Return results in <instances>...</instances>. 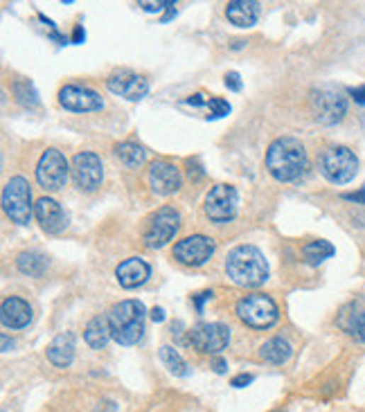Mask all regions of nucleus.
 Here are the masks:
<instances>
[{
    "label": "nucleus",
    "instance_id": "f257e3e1",
    "mask_svg": "<svg viewBox=\"0 0 365 412\" xmlns=\"http://www.w3.org/2000/svg\"><path fill=\"white\" fill-rule=\"evenodd\" d=\"M266 169L278 183H293L307 169V151L296 138L273 140L266 151Z\"/></svg>",
    "mask_w": 365,
    "mask_h": 412
},
{
    "label": "nucleus",
    "instance_id": "f03ea898",
    "mask_svg": "<svg viewBox=\"0 0 365 412\" xmlns=\"http://www.w3.org/2000/svg\"><path fill=\"white\" fill-rule=\"evenodd\" d=\"M225 273L237 286L244 289H257L269 279V264L266 257L257 246H237L225 257Z\"/></svg>",
    "mask_w": 365,
    "mask_h": 412
},
{
    "label": "nucleus",
    "instance_id": "7ed1b4c3",
    "mask_svg": "<svg viewBox=\"0 0 365 412\" xmlns=\"http://www.w3.org/2000/svg\"><path fill=\"white\" fill-rule=\"evenodd\" d=\"M145 316L147 308L137 300H124L108 311V327L116 343L131 347L142 338L145 333Z\"/></svg>",
    "mask_w": 365,
    "mask_h": 412
},
{
    "label": "nucleus",
    "instance_id": "20e7f679",
    "mask_svg": "<svg viewBox=\"0 0 365 412\" xmlns=\"http://www.w3.org/2000/svg\"><path fill=\"white\" fill-rule=\"evenodd\" d=\"M237 318L250 329H269L278 323V304L266 293H250L237 302Z\"/></svg>",
    "mask_w": 365,
    "mask_h": 412
},
{
    "label": "nucleus",
    "instance_id": "39448f33",
    "mask_svg": "<svg viewBox=\"0 0 365 412\" xmlns=\"http://www.w3.org/2000/svg\"><path fill=\"white\" fill-rule=\"evenodd\" d=\"M320 174L334 185H345L359 172V158L349 147H330L318 158Z\"/></svg>",
    "mask_w": 365,
    "mask_h": 412
},
{
    "label": "nucleus",
    "instance_id": "423d86ee",
    "mask_svg": "<svg viewBox=\"0 0 365 412\" xmlns=\"http://www.w3.org/2000/svg\"><path fill=\"white\" fill-rule=\"evenodd\" d=\"M3 210L5 214L18 226H28L30 216L34 214L32 205V189L23 176H14L3 189Z\"/></svg>",
    "mask_w": 365,
    "mask_h": 412
},
{
    "label": "nucleus",
    "instance_id": "0eeeda50",
    "mask_svg": "<svg viewBox=\"0 0 365 412\" xmlns=\"http://www.w3.org/2000/svg\"><path fill=\"white\" fill-rule=\"evenodd\" d=\"M311 108L320 124H338L347 115V97L336 86H320L311 93Z\"/></svg>",
    "mask_w": 365,
    "mask_h": 412
},
{
    "label": "nucleus",
    "instance_id": "6e6552de",
    "mask_svg": "<svg viewBox=\"0 0 365 412\" xmlns=\"http://www.w3.org/2000/svg\"><path fill=\"white\" fill-rule=\"evenodd\" d=\"M187 343L198 354L217 356L230 343V329L221 323H198L187 331Z\"/></svg>",
    "mask_w": 365,
    "mask_h": 412
},
{
    "label": "nucleus",
    "instance_id": "1a4fd4ad",
    "mask_svg": "<svg viewBox=\"0 0 365 412\" xmlns=\"http://www.w3.org/2000/svg\"><path fill=\"white\" fill-rule=\"evenodd\" d=\"M239 194L232 185H215L206 196L203 210L206 216L215 223H228L237 214Z\"/></svg>",
    "mask_w": 365,
    "mask_h": 412
},
{
    "label": "nucleus",
    "instance_id": "9d476101",
    "mask_svg": "<svg viewBox=\"0 0 365 412\" xmlns=\"http://www.w3.org/2000/svg\"><path fill=\"white\" fill-rule=\"evenodd\" d=\"M179 226H181L179 212L169 208V205H165V208H160L149 218L147 230H145V243L149 248H162L165 243L174 239L176 233H179Z\"/></svg>",
    "mask_w": 365,
    "mask_h": 412
},
{
    "label": "nucleus",
    "instance_id": "9b49d317",
    "mask_svg": "<svg viewBox=\"0 0 365 412\" xmlns=\"http://www.w3.org/2000/svg\"><path fill=\"white\" fill-rule=\"evenodd\" d=\"M68 160L59 149H45L36 165V180L45 189H61L68 180Z\"/></svg>",
    "mask_w": 365,
    "mask_h": 412
},
{
    "label": "nucleus",
    "instance_id": "f8f14e48",
    "mask_svg": "<svg viewBox=\"0 0 365 412\" xmlns=\"http://www.w3.org/2000/svg\"><path fill=\"white\" fill-rule=\"evenodd\" d=\"M215 248H217V243L212 241L210 237L206 235H192V237H185L181 239L179 243L174 246L172 250V257L179 264L183 266H203L212 255H215Z\"/></svg>",
    "mask_w": 365,
    "mask_h": 412
},
{
    "label": "nucleus",
    "instance_id": "ddd939ff",
    "mask_svg": "<svg viewBox=\"0 0 365 412\" xmlns=\"http://www.w3.org/2000/svg\"><path fill=\"white\" fill-rule=\"evenodd\" d=\"M72 178L77 187L86 189V191H95L104 180V165L102 158L93 151H82L72 158Z\"/></svg>",
    "mask_w": 365,
    "mask_h": 412
},
{
    "label": "nucleus",
    "instance_id": "4468645a",
    "mask_svg": "<svg viewBox=\"0 0 365 412\" xmlns=\"http://www.w3.org/2000/svg\"><path fill=\"white\" fill-rule=\"evenodd\" d=\"M59 104L61 108L72 113H95V111H102L104 101L91 88L68 84L59 90Z\"/></svg>",
    "mask_w": 365,
    "mask_h": 412
},
{
    "label": "nucleus",
    "instance_id": "2eb2a0df",
    "mask_svg": "<svg viewBox=\"0 0 365 412\" xmlns=\"http://www.w3.org/2000/svg\"><path fill=\"white\" fill-rule=\"evenodd\" d=\"M149 185L151 189L160 196H169L174 191H179L183 185V176L179 167L167 162V160H156L149 167Z\"/></svg>",
    "mask_w": 365,
    "mask_h": 412
},
{
    "label": "nucleus",
    "instance_id": "dca6fc26",
    "mask_svg": "<svg viewBox=\"0 0 365 412\" xmlns=\"http://www.w3.org/2000/svg\"><path fill=\"white\" fill-rule=\"evenodd\" d=\"M106 86H108L111 93H116L129 101H140L149 93V84H147L145 77L133 74L129 70H120L116 74H111L106 79Z\"/></svg>",
    "mask_w": 365,
    "mask_h": 412
},
{
    "label": "nucleus",
    "instance_id": "f3484780",
    "mask_svg": "<svg viewBox=\"0 0 365 412\" xmlns=\"http://www.w3.org/2000/svg\"><path fill=\"white\" fill-rule=\"evenodd\" d=\"M34 218L39 221L41 230L47 235H59L64 233L68 226V214L64 212V208L50 196H43L36 201L34 205Z\"/></svg>",
    "mask_w": 365,
    "mask_h": 412
},
{
    "label": "nucleus",
    "instance_id": "a211bd4d",
    "mask_svg": "<svg viewBox=\"0 0 365 412\" xmlns=\"http://www.w3.org/2000/svg\"><path fill=\"white\" fill-rule=\"evenodd\" d=\"M336 325L356 343H365V300L347 302L336 316Z\"/></svg>",
    "mask_w": 365,
    "mask_h": 412
},
{
    "label": "nucleus",
    "instance_id": "6ab92c4d",
    "mask_svg": "<svg viewBox=\"0 0 365 412\" xmlns=\"http://www.w3.org/2000/svg\"><path fill=\"white\" fill-rule=\"evenodd\" d=\"M0 320H3V327H7V329H23L32 323V306L23 298L11 295V298L3 300V306H0Z\"/></svg>",
    "mask_w": 365,
    "mask_h": 412
},
{
    "label": "nucleus",
    "instance_id": "aec40b11",
    "mask_svg": "<svg viewBox=\"0 0 365 412\" xmlns=\"http://www.w3.org/2000/svg\"><path fill=\"white\" fill-rule=\"evenodd\" d=\"M151 275V268L140 257H131V260H124L116 268V277L120 282L122 289H137L142 286Z\"/></svg>",
    "mask_w": 365,
    "mask_h": 412
},
{
    "label": "nucleus",
    "instance_id": "412c9836",
    "mask_svg": "<svg viewBox=\"0 0 365 412\" xmlns=\"http://www.w3.org/2000/svg\"><path fill=\"white\" fill-rule=\"evenodd\" d=\"M225 16L237 28H253L259 18V5L253 0H232L225 7Z\"/></svg>",
    "mask_w": 365,
    "mask_h": 412
},
{
    "label": "nucleus",
    "instance_id": "4be33fe9",
    "mask_svg": "<svg viewBox=\"0 0 365 412\" xmlns=\"http://www.w3.org/2000/svg\"><path fill=\"white\" fill-rule=\"evenodd\" d=\"M74 358V336L72 333H59V336L47 345V360L55 367H68Z\"/></svg>",
    "mask_w": 365,
    "mask_h": 412
},
{
    "label": "nucleus",
    "instance_id": "5701e85b",
    "mask_svg": "<svg viewBox=\"0 0 365 412\" xmlns=\"http://www.w3.org/2000/svg\"><path fill=\"white\" fill-rule=\"evenodd\" d=\"M108 338H113V336H111V327H108V318L97 316V318H93L91 323L86 325V329H84V340H86V345L91 347V350H95V352L104 350V347L108 345Z\"/></svg>",
    "mask_w": 365,
    "mask_h": 412
},
{
    "label": "nucleus",
    "instance_id": "b1692460",
    "mask_svg": "<svg viewBox=\"0 0 365 412\" xmlns=\"http://www.w3.org/2000/svg\"><path fill=\"white\" fill-rule=\"evenodd\" d=\"M291 354H293L291 345H288L286 338H280V336L266 340L259 347V358L266 360V363H273V365H284L286 360L291 358Z\"/></svg>",
    "mask_w": 365,
    "mask_h": 412
},
{
    "label": "nucleus",
    "instance_id": "393cba45",
    "mask_svg": "<svg viewBox=\"0 0 365 412\" xmlns=\"http://www.w3.org/2000/svg\"><path fill=\"white\" fill-rule=\"evenodd\" d=\"M16 266L23 275H30V277H43L45 275V268H47V257L41 252H21L16 257Z\"/></svg>",
    "mask_w": 365,
    "mask_h": 412
},
{
    "label": "nucleus",
    "instance_id": "a878e982",
    "mask_svg": "<svg viewBox=\"0 0 365 412\" xmlns=\"http://www.w3.org/2000/svg\"><path fill=\"white\" fill-rule=\"evenodd\" d=\"M336 252V248L332 246L330 241L325 239H316V241H309L305 248H302V257H305V262L309 266H318L322 264L325 260H330V257Z\"/></svg>",
    "mask_w": 365,
    "mask_h": 412
},
{
    "label": "nucleus",
    "instance_id": "bb28decb",
    "mask_svg": "<svg viewBox=\"0 0 365 412\" xmlns=\"http://www.w3.org/2000/svg\"><path fill=\"white\" fill-rule=\"evenodd\" d=\"M116 156L120 158L122 165H127V167H131V169H135V167L145 165L147 151H145V147L135 145V143H122V145L116 147Z\"/></svg>",
    "mask_w": 365,
    "mask_h": 412
},
{
    "label": "nucleus",
    "instance_id": "cd10ccee",
    "mask_svg": "<svg viewBox=\"0 0 365 412\" xmlns=\"http://www.w3.org/2000/svg\"><path fill=\"white\" fill-rule=\"evenodd\" d=\"M160 360L165 363V367L172 372L174 377H187L190 374V369H187V363L181 358V354L174 350V347L165 345L160 347Z\"/></svg>",
    "mask_w": 365,
    "mask_h": 412
},
{
    "label": "nucleus",
    "instance_id": "c85d7f7f",
    "mask_svg": "<svg viewBox=\"0 0 365 412\" xmlns=\"http://www.w3.org/2000/svg\"><path fill=\"white\" fill-rule=\"evenodd\" d=\"M14 95H16V99L21 101L23 106H28V108H36V106H39V93H36L34 86L30 82L18 79L14 84Z\"/></svg>",
    "mask_w": 365,
    "mask_h": 412
},
{
    "label": "nucleus",
    "instance_id": "c756f323",
    "mask_svg": "<svg viewBox=\"0 0 365 412\" xmlns=\"http://www.w3.org/2000/svg\"><path fill=\"white\" fill-rule=\"evenodd\" d=\"M208 108H210V118H223V115L230 113V104L221 97H210Z\"/></svg>",
    "mask_w": 365,
    "mask_h": 412
},
{
    "label": "nucleus",
    "instance_id": "7c9ffc66",
    "mask_svg": "<svg viewBox=\"0 0 365 412\" xmlns=\"http://www.w3.org/2000/svg\"><path fill=\"white\" fill-rule=\"evenodd\" d=\"M212 298V291H203V293H196L192 295V302H194V308L198 313H203V304Z\"/></svg>",
    "mask_w": 365,
    "mask_h": 412
},
{
    "label": "nucleus",
    "instance_id": "2f4dec72",
    "mask_svg": "<svg viewBox=\"0 0 365 412\" xmlns=\"http://www.w3.org/2000/svg\"><path fill=\"white\" fill-rule=\"evenodd\" d=\"M225 86H228L232 93H239V90H242V79H239V74L237 72L225 74Z\"/></svg>",
    "mask_w": 365,
    "mask_h": 412
},
{
    "label": "nucleus",
    "instance_id": "473e14b6",
    "mask_svg": "<svg viewBox=\"0 0 365 412\" xmlns=\"http://www.w3.org/2000/svg\"><path fill=\"white\" fill-rule=\"evenodd\" d=\"M253 374H237L232 381H230V385H232V388H246V385L248 383H253Z\"/></svg>",
    "mask_w": 365,
    "mask_h": 412
},
{
    "label": "nucleus",
    "instance_id": "72a5a7b5",
    "mask_svg": "<svg viewBox=\"0 0 365 412\" xmlns=\"http://www.w3.org/2000/svg\"><path fill=\"white\" fill-rule=\"evenodd\" d=\"M174 3H140L145 11H160V9H169Z\"/></svg>",
    "mask_w": 365,
    "mask_h": 412
},
{
    "label": "nucleus",
    "instance_id": "f704fd0d",
    "mask_svg": "<svg viewBox=\"0 0 365 412\" xmlns=\"http://www.w3.org/2000/svg\"><path fill=\"white\" fill-rule=\"evenodd\" d=\"M345 201H352V203H365V187L361 191H352V194H343Z\"/></svg>",
    "mask_w": 365,
    "mask_h": 412
},
{
    "label": "nucleus",
    "instance_id": "c9c22d12",
    "mask_svg": "<svg viewBox=\"0 0 365 412\" xmlns=\"http://www.w3.org/2000/svg\"><path fill=\"white\" fill-rule=\"evenodd\" d=\"M185 104H190V106H203V104H208V99L201 95V93H196V95H192V97H187L185 99Z\"/></svg>",
    "mask_w": 365,
    "mask_h": 412
},
{
    "label": "nucleus",
    "instance_id": "e433bc0d",
    "mask_svg": "<svg viewBox=\"0 0 365 412\" xmlns=\"http://www.w3.org/2000/svg\"><path fill=\"white\" fill-rule=\"evenodd\" d=\"M349 95L354 97L356 104H365V86H359L354 90H349Z\"/></svg>",
    "mask_w": 365,
    "mask_h": 412
},
{
    "label": "nucleus",
    "instance_id": "4c0bfd02",
    "mask_svg": "<svg viewBox=\"0 0 365 412\" xmlns=\"http://www.w3.org/2000/svg\"><path fill=\"white\" fill-rule=\"evenodd\" d=\"M212 369H215L217 374H223V372L228 369V363H225L223 358H215V363H212Z\"/></svg>",
    "mask_w": 365,
    "mask_h": 412
},
{
    "label": "nucleus",
    "instance_id": "58836bf2",
    "mask_svg": "<svg viewBox=\"0 0 365 412\" xmlns=\"http://www.w3.org/2000/svg\"><path fill=\"white\" fill-rule=\"evenodd\" d=\"M167 316H165V308H160V306H156L154 311H151V320H154V323H162V320H165Z\"/></svg>",
    "mask_w": 365,
    "mask_h": 412
},
{
    "label": "nucleus",
    "instance_id": "ea45409f",
    "mask_svg": "<svg viewBox=\"0 0 365 412\" xmlns=\"http://www.w3.org/2000/svg\"><path fill=\"white\" fill-rule=\"evenodd\" d=\"M84 36H86V34H84V30H82V25H77V28H74V34H72V41H74V43H82V41H84Z\"/></svg>",
    "mask_w": 365,
    "mask_h": 412
},
{
    "label": "nucleus",
    "instance_id": "a19ab883",
    "mask_svg": "<svg viewBox=\"0 0 365 412\" xmlns=\"http://www.w3.org/2000/svg\"><path fill=\"white\" fill-rule=\"evenodd\" d=\"M3 352H9V338L3 336Z\"/></svg>",
    "mask_w": 365,
    "mask_h": 412
},
{
    "label": "nucleus",
    "instance_id": "79ce46f5",
    "mask_svg": "<svg viewBox=\"0 0 365 412\" xmlns=\"http://www.w3.org/2000/svg\"><path fill=\"white\" fill-rule=\"evenodd\" d=\"M273 412H280V410H273Z\"/></svg>",
    "mask_w": 365,
    "mask_h": 412
}]
</instances>
